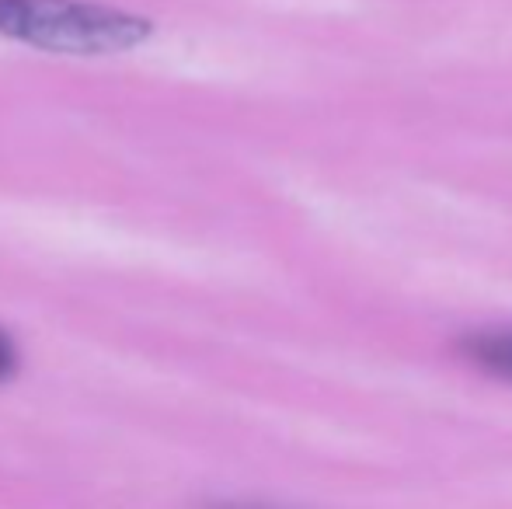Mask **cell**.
<instances>
[{
    "label": "cell",
    "instance_id": "obj_1",
    "mask_svg": "<svg viewBox=\"0 0 512 509\" xmlns=\"http://www.w3.org/2000/svg\"><path fill=\"white\" fill-rule=\"evenodd\" d=\"M0 35L67 56H108L140 46L150 21L91 0H0Z\"/></svg>",
    "mask_w": 512,
    "mask_h": 509
},
{
    "label": "cell",
    "instance_id": "obj_2",
    "mask_svg": "<svg viewBox=\"0 0 512 509\" xmlns=\"http://www.w3.org/2000/svg\"><path fill=\"white\" fill-rule=\"evenodd\" d=\"M467 356L478 363L481 370L512 381V332H495V335H478L467 342Z\"/></svg>",
    "mask_w": 512,
    "mask_h": 509
},
{
    "label": "cell",
    "instance_id": "obj_3",
    "mask_svg": "<svg viewBox=\"0 0 512 509\" xmlns=\"http://www.w3.org/2000/svg\"><path fill=\"white\" fill-rule=\"evenodd\" d=\"M18 370V349H14V342H11V335L0 328V384L7 381V377Z\"/></svg>",
    "mask_w": 512,
    "mask_h": 509
},
{
    "label": "cell",
    "instance_id": "obj_4",
    "mask_svg": "<svg viewBox=\"0 0 512 509\" xmlns=\"http://www.w3.org/2000/svg\"><path fill=\"white\" fill-rule=\"evenodd\" d=\"M220 509H265V506H220Z\"/></svg>",
    "mask_w": 512,
    "mask_h": 509
}]
</instances>
